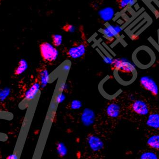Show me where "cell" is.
<instances>
[{"label": "cell", "instance_id": "9c48e42d", "mask_svg": "<svg viewBox=\"0 0 159 159\" xmlns=\"http://www.w3.org/2000/svg\"><path fill=\"white\" fill-rule=\"evenodd\" d=\"M95 112L90 108H85L81 111L78 116V120L80 123L85 126L89 127L93 125L97 120Z\"/></svg>", "mask_w": 159, "mask_h": 159}, {"label": "cell", "instance_id": "9a60e30c", "mask_svg": "<svg viewBox=\"0 0 159 159\" xmlns=\"http://www.w3.org/2000/svg\"><path fill=\"white\" fill-rule=\"evenodd\" d=\"M55 149L57 155L60 159H66L67 155L68 150L65 144L60 141L55 143Z\"/></svg>", "mask_w": 159, "mask_h": 159}, {"label": "cell", "instance_id": "5b68a950", "mask_svg": "<svg viewBox=\"0 0 159 159\" xmlns=\"http://www.w3.org/2000/svg\"><path fill=\"white\" fill-rule=\"evenodd\" d=\"M88 45L87 41L83 37L81 41L73 43L69 48L64 49V54L69 59H83L85 56Z\"/></svg>", "mask_w": 159, "mask_h": 159}, {"label": "cell", "instance_id": "7a4b0ae2", "mask_svg": "<svg viewBox=\"0 0 159 159\" xmlns=\"http://www.w3.org/2000/svg\"><path fill=\"white\" fill-rule=\"evenodd\" d=\"M111 67L115 79L122 85L131 84L137 78L136 69L128 61L119 59H114L111 63Z\"/></svg>", "mask_w": 159, "mask_h": 159}, {"label": "cell", "instance_id": "ffe728a7", "mask_svg": "<svg viewBox=\"0 0 159 159\" xmlns=\"http://www.w3.org/2000/svg\"><path fill=\"white\" fill-rule=\"evenodd\" d=\"M52 44L54 47H59L62 44V36L59 34H53L51 35Z\"/></svg>", "mask_w": 159, "mask_h": 159}, {"label": "cell", "instance_id": "30bf717a", "mask_svg": "<svg viewBox=\"0 0 159 159\" xmlns=\"http://www.w3.org/2000/svg\"><path fill=\"white\" fill-rule=\"evenodd\" d=\"M145 124L149 128L159 130V107L153 105L145 118Z\"/></svg>", "mask_w": 159, "mask_h": 159}, {"label": "cell", "instance_id": "ac0fdd59", "mask_svg": "<svg viewBox=\"0 0 159 159\" xmlns=\"http://www.w3.org/2000/svg\"><path fill=\"white\" fill-rule=\"evenodd\" d=\"M136 0H115L117 6L120 10L125 9L135 3Z\"/></svg>", "mask_w": 159, "mask_h": 159}, {"label": "cell", "instance_id": "5bb4252c", "mask_svg": "<svg viewBox=\"0 0 159 159\" xmlns=\"http://www.w3.org/2000/svg\"><path fill=\"white\" fill-rule=\"evenodd\" d=\"M119 32L120 29L118 27L111 25L106 26L102 30V34L104 36L110 41L118 37L119 35Z\"/></svg>", "mask_w": 159, "mask_h": 159}, {"label": "cell", "instance_id": "7c38bea8", "mask_svg": "<svg viewBox=\"0 0 159 159\" xmlns=\"http://www.w3.org/2000/svg\"><path fill=\"white\" fill-rule=\"evenodd\" d=\"M40 89H41V88L40 83L35 78L30 87L26 92L25 95V98L29 101L32 100L36 96Z\"/></svg>", "mask_w": 159, "mask_h": 159}, {"label": "cell", "instance_id": "8fae6325", "mask_svg": "<svg viewBox=\"0 0 159 159\" xmlns=\"http://www.w3.org/2000/svg\"><path fill=\"white\" fill-rule=\"evenodd\" d=\"M36 77L35 78L40 83L41 89L45 88L49 80V73L47 66L44 63L41 64L36 69Z\"/></svg>", "mask_w": 159, "mask_h": 159}, {"label": "cell", "instance_id": "8992f818", "mask_svg": "<svg viewBox=\"0 0 159 159\" xmlns=\"http://www.w3.org/2000/svg\"><path fill=\"white\" fill-rule=\"evenodd\" d=\"M86 145L88 154L100 156L103 152L105 145L102 139L95 133H89L86 137Z\"/></svg>", "mask_w": 159, "mask_h": 159}, {"label": "cell", "instance_id": "277c9868", "mask_svg": "<svg viewBox=\"0 0 159 159\" xmlns=\"http://www.w3.org/2000/svg\"><path fill=\"white\" fill-rule=\"evenodd\" d=\"M125 99H122V97H116L108 102L103 113L107 119L117 121L125 116Z\"/></svg>", "mask_w": 159, "mask_h": 159}, {"label": "cell", "instance_id": "603a6c76", "mask_svg": "<svg viewBox=\"0 0 159 159\" xmlns=\"http://www.w3.org/2000/svg\"><path fill=\"white\" fill-rule=\"evenodd\" d=\"M6 159H18V158L16 155H14V154H11V155H9L8 157H7Z\"/></svg>", "mask_w": 159, "mask_h": 159}, {"label": "cell", "instance_id": "e0dca14e", "mask_svg": "<svg viewBox=\"0 0 159 159\" xmlns=\"http://www.w3.org/2000/svg\"><path fill=\"white\" fill-rule=\"evenodd\" d=\"M28 63L25 59H21L19 61L18 64L14 70V75L19 76L23 74L27 69Z\"/></svg>", "mask_w": 159, "mask_h": 159}, {"label": "cell", "instance_id": "44dd1931", "mask_svg": "<svg viewBox=\"0 0 159 159\" xmlns=\"http://www.w3.org/2000/svg\"><path fill=\"white\" fill-rule=\"evenodd\" d=\"M140 159H159V157L154 152L147 151L141 154Z\"/></svg>", "mask_w": 159, "mask_h": 159}, {"label": "cell", "instance_id": "4fadbf2b", "mask_svg": "<svg viewBox=\"0 0 159 159\" xmlns=\"http://www.w3.org/2000/svg\"><path fill=\"white\" fill-rule=\"evenodd\" d=\"M98 14L100 21L102 23H105L112 19L114 16L115 11L111 7H107L100 11Z\"/></svg>", "mask_w": 159, "mask_h": 159}, {"label": "cell", "instance_id": "2e32d148", "mask_svg": "<svg viewBox=\"0 0 159 159\" xmlns=\"http://www.w3.org/2000/svg\"><path fill=\"white\" fill-rule=\"evenodd\" d=\"M147 144L149 147L159 150V134H153L147 139Z\"/></svg>", "mask_w": 159, "mask_h": 159}, {"label": "cell", "instance_id": "3957f363", "mask_svg": "<svg viewBox=\"0 0 159 159\" xmlns=\"http://www.w3.org/2000/svg\"><path fill=\"white\" fill-rule=\"evenodd\" d=\"M132 60L138 68L148 69L155 63L156 55L151 48L146 45H142L134 51L132 54Z\"/></svg>", "mask_w": 159, "mask_h": 159}, {"label": "cell", "instance_id": "cb8c5ba5", "mask_svg": "<svg viewBox=\"0 0 159 159\" xmlns=\"http://www.w3.org/2000/svg\"><path fill=\"white\" fill-rule=\"evenodd\" d=\"M2 0H0V4H1L2 2Z\"/></svg>", "mask_w": 159, "mask_h": 159}, {"label": "cell", "instance_id": "52a82bcc", "mask_svg": "<svg viewBox=\"0 0 159 159\" xmlns=\"http://www.w3.org/2000/svg\"><path fill=\"white\" fill-rule=\"evenodd\" d=\"M40 55L43 63L52 66L57 60L59 52L56 47L47 42H42L39 45Z\"/></svg>", "mask_w": 159, "mask_h": 159}, {"label": "cell", "instance_id": "7402d4cb", "mask_svg": "<svg viewBox=\"0 0 159 159\" xmlns=\"http://www.w3.org/2000/svg\"><path fill=\"white\" fill-rule=\"evenodd\" d=\"M62 29L66 33H73L75 32V28L73 25L66 24L62 27Z\"/></svg>", "mask_w": 159, "mask_h": 159}, {"label": "cell", "instance_id": "d6986e66", "mask_svg": "<svg viewBox=\"0 0 159 159\" xmlns=\"http://www.w3.org/2000/svg\"><path fill=\"white\" fill-rule=\"evenodd\" d=\"M83 106L82 102L78 100H74L70 102L67 104L66 109L69 110H78L81 109Z\"/></svg>", "mask_w": 159, "mask_h": 159}, {"label": "cell", "instance_id": "ba28073f", "mask_svg": "<svg viewBox=\"0 0 159 159\" xmlns=\"http://www.w3.org/2000/svg\"><path fill=\"white\" fill-rule=\"evenodd\" d=\"M139 84L143 90L149 92L153 97L159 96V90L157 83L154 80L148 76H143L139 80Z\"/></svg>", "mask_w": 159, "mask_h": 159}, {"label": "cell", "instance_id": "6da1fadb", "mask_svg": "<svg viewBox=\"0 0 159 159\" xmlns=\"http://www.w3.org/2000/svg\"><path fill=\"white\" fill-rule=\"evenodd\" d=\"M152 106L147 97L141 94H136L126 101L125 116L134 119H145Z\"/></svg>", "mask_w": 159, "mask_h": 159}]
</instances>
